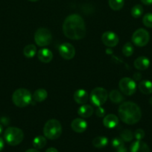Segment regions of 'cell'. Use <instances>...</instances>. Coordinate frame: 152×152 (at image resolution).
<instances>
[{
    "label": "cell",
    "mask_w": 152,
    "mask_h": 152,
    "mask_svg": "<svg viewBox=\"0 0 152 152\" xmlns=\"http://www.w3.org/2000/svg\"><path fill=\"white\" fill-rule=\"evenodd\" d=\"M63 31L66 37L72 40H79L85 37L86 33L85 22L78 14L69 15L63 24Z\"/></svg>",
    "instance_id": "obj_1"
},
{
    "label": "cell",
    "mask_w": 152,
    "mask_h": 152,
    "mask_svg": "<svg viewBox=\"0 0 152 152\" xmlns=\"http://www.w3.org/2000/svg\"><path fill=\"white\" fill-rule=\"evenodd\" d=\"M118 113L122 121L128 125L136 124L142 117L141 109L133 102H125L119 105Z\"/></svg>",
    "instance_id": "obj_2"
},
{
    "label": "cell",
    "mask_w": 152,
    "mask_h": 152,
    "mask_svg": "<svg viewBox=\"0 0 152 152\" xmlns=\"http://www.w3.org/2000/svg\"><path fill=\"white\" fill-rule=\"evenodd\" d=\"M43 134L49 140H57L62 134V126L61 123L57 120H49L45 124Z\"/></svg>",
    "instance_id": "obj_3"
},
{
    "label": "cell",
    "mask_w": 152,
    "mask_h": 152,
    "mask_svg": "<svg viewBox=\"0 0 152 152\" xmlns=\"http://www.w3.org/2000/svg\"><path fill=\"white\" fill-rule=\"evenodd\" d=\"M12 100L16 106L24 108L31 103L32 96L28 89L19 88L13 92L12 95Z\"/></svg>",
    "instance_id": "obj_4"
},
{
    "label": "cell",
    "mask_w": 152,
    "mask_h": 152,
    "mask_svg": "<svg viewBox=\"0 0 152 152\" xmlns=\"http://www.w3.org/2000/svg\"><path fill=\"white\" fill-rule=\"evenodd\" d=\"M4 137L7 144L14 146L22 142L24 138V134L19 128L9 127L4 132Z\"/></svg>",
    "instance_id": "obj_5"
},
{
    "label": "cell",
    "mask_w": 152,
    "mask_h": 152,
    "mask_svg": "<svg viewBox=\"0 0 152 152\" xmlns=\"http://www.w3.org/2000/svg\"><path fill=\"white\" fill-rule=\"evenodd\" d=\"M108 97V93L104 88L97 87L92 91L89 96V99L92 105L99 107L104 104Z\"/></svg>",
    "instance_id": "obj_6"
},
{
    "label": "cell",
    "mask_w": 152,
    "mask_h": 152,
    "mask_svg": "<svg viewBox=\"0 0 152 152\" xmlns=\"http://www.w3.org/2000/svg\"><path fill=\"white\" fill-rule=\"evenodd\" d=\"M52 40V33L47 28H39L34 34V41L36 44L40 47H45V46L49 45Z\"/></svg>",
    "instance_id": "obj_7"
},
{
    "label": "cell",
    "mask_w": 152,
    "mask_h": 152,
    "mask_svg": "<svg viewBox=\"0 0 152 152\" xmlns=\"http://www.w3.org/2000/svg\"><path fill=\"white\" fill-rule=\"evenodd\" d=\"M150 39L149 33L143 28H139L132 35V42L137 47H144Z\"/></svg>",
    "instance_id": "obj_8"
},
{
    "label": "cell",
    "mask_w": 152,
    "mask_h": 152,
    "mask_svg": "<svg viewBox=\"0 0 152 152\" xmlns=\"http://www.w3.org/2000/svg\"><path fill=\"white\" fill-rule=\"evenodd\" d=\"M119 87L121 91L127 96H131L137 91V84L135 81L129 77H124L119 81Z\"/></svg>",
    "instance_id": "obj_9"
},
{
    "label": "cell",
    "mask_w": 152,
    "mask_h": 152,
    "mask_svg": "<svg viewBox=\"0 0 152 152\" xmlns=\"http://www.w3.org/2000/svg\"><path fill=\"white\" fill-rule=\"evenodd\" d=\"M58 51L62 58L66 59V60L73 59L75 55V49L74 46L68 42L61 44L58 48Z\"/></svg>",
    "instance_id": "obj_10"
},
{
    "label": "cell",
    "mask_w": 152,
    "mask_h": 152,
    "mask_svg": "<svg viewBox=\"0 0 152 152\" xmlns=\"http://www.w3.org/2000/svg\"><path fill=\"white\" fill-rule=\"evenodd\" d=\"M101 40H102L104 45L110 48L115 47L119 43V37L115 33L112 32V31L104 32L101 37Z\"/></svg>",
    "instance_id": "obj_11"
},
{
    "label": "cell",
    "mask_w": 152,
    "mask_h": 152,
    "mask_svg": "<svg viewBox=\"0 0 152 152\" xmlns=\"http://www.w3.org/2000/svg\"><path fill=\"white\" fill-rule=\"evenodd\" d=\"M71 128L76 133H83L87 129V123L82 118H76L72 122Z\"/></svg>",
    "instance_id": "obj_12"
},
{
    "label": "cell",
    "mask_w": 152,
    "mask_h": 152,
    "mask_svg": "<svg viewBox=\"0 0 152 152\" xmlns=\"http://www.w3.org/2000/svg\"><path fill=\"white\" fill-rule=\"evenodd\" d=\"M37 57L40 62L43 63H49L52 60L53 53L49 49L42 48L37 53Z\"/></svg>",
    "instance_id": "obj_13"
},
{
    "label": "cell",
    "mask_w": 152,
    "mask_h": 152,
    "mask_svg": "<svg viewBox=\"0 0 152 152\" xmlns=\"http://www.w3.org/2000/svg\"><path fill=\"white\" fill-rule=\"evenodd\" d=\"M89 96L88 92L83 89H78L74 94V99L77 103L84 104L89 99Z\"/></svg>",
    "instance_id": "obj_14"
},
{
    "label": "cell",
    "mask_w": 152,
    "mask_h": 152,
    "mask_svg": "<svg viewBox=\"0 0 152 152\" xmlns=\"http://www.w3.org/2000/svg\"><path fill=\"white\" fill-rule=\"evenodd\" d=\"M131 152H150V148L145 142L137 140L131 144Z\"/></svg>",
    "instance_id": "obj_15"
},
{
    "label": "cell",
    "mask_w": 152,
    "mask_h": 152,
    "mask_svg": "<svg viewBox=\"0 0 152 152\" xmlns=\"http://www.w3.org/2000/svg\"><path fill=\"white\" fill-rule=\"evenodd\" d=\"M134 67L139 71H145L148 68L150 65V60L145 56H139L134 61Z\"/></svg>",
    "instance_id": "obj_16"
},
{
    "label": "cell",
    "mask_w": 152,
    "mask_h": 152,
    "mask_svg": "<svg viewBox=\"0 0 152 152\" xmlns=\"http://www.w3.org/2000/svg\"><path fill=\"white\" fill-rule=\"evenodd\" d=\"M119 123V119L115 114H108L103 120V124L107 129H113Z\"/></svg>",
    "instance_id": "obj_17"
},
{
    "label": "cell",
    "mask_w": 152,
    "mask_h": 152,
    "mask_svg": "<svg viewBox=\"0 0 152 152\" xmlns=\"http://www.w3.org/2000/svg\"><path fill=\"white\" fill-rule=\"evenodd\" d=\"M77 114L82 118H89L93 114V108L89 105H83L78 108Z\"/></svg>",
    "instance_id": "obj_18"
},
{
    "label": "cell",
    "mask_w": 152,
    "mask_h": 152,
    "mask_svg": "<svg viewBox=\"0 0 152 152\" xmlns=\"http://www.w3.org/2000/svg\"><path fill=\"white\" fill-rule=\"evenodd\" d=\"M139 89L144 94H152V82L150 80H142L139 84Z\"/></svg>",
    "instance_id": "obj_19"
},
{
    "label": "cell",
    "mask_w": 152,
    "mask_h": 152,
    "mask_svg": "<svg viewBox=\"0 0 152 152\" xmlns=\"http://www.w3.org/2000/svg\"><path fill=\"white\" fill-rule=\"evenodd\" d=\"M48 93L46 90L43 88H39L34 91V94H33V99L36 102H43L45 99L47 98Z\"/></svg>",
    "instance_id": "obj_20"
},
{
    "label": "cell",
    "mask_w": 152,
    "mask_h": 152,
    "mask_svg": "<svg viewBox=\"0 0 152 152\" xmlns=\"http://www.w3.org/2000/svg\"><path fill=\"white\" fill-rule=\"evenodd\" d=\"M107 143H108V139L103 136L96 137L92 140V145L97 148H104V147H105L107 145Z\"/></svg>",
    "instance_id": "obj_21"
},
{
    "label": "cell",
    "mask_w": 152,
    "mask_h": 152,
    "mask_svg": "<svg viewBox=\"0 0 152 152\" xmlns=\"http://www.w3.org/2000/svg\"><path fill=\"white\" fill-rule=\"evenodd\" d=\"M37 53V48L34 45H28L23 49V54L27 58H33Z\"/></svg>",
    "instance_id": "obj_22"
},
{
    "label": "cell",
    "mask_w": 152,
    "mask_h": 152,
    "mask_svg": "<svg viewBox=\"0 0 152 152\" xmlns=\"http://www.w3.org/2000/svg\"><path fill=\"white\" fill-rule=\"evenodd\" d=\"M109 98L114 103H119L124 100V96L119 91L113 90L109 94Z\"/></svg>",
    "instance_id": "obj_23"
},
{
    "label": "cell",
    "mask_w": 152,
    "mask_h": 152,
    "mask_svg": "<svg viewBox=\"0 0 152 152\" xmlns=\"http://www.w3.org/2000/svg\"><path fill=\"white\" fill-rule=\"evenodd\" d=\"M46 139L45 137L43 136H37L33 140V145L37 149H40V148H44L45 145H46Z\"/></svg>",
    "instance_id": "obj_24"
},
{
    "label": "cell",
    "mask_w": 152,
    "mask_h": 152,
    "mask_svg": "<svg viewBox=\"0 0 152 152\" xmlns=\"http://www.w3.org/2000/svg\"><path fill=\"white\" fill-rule=\"evenodd\" d=\"M109 6L112 10L117 11L123 7L125 0H109Z\"/></svg>",
    "instance_id": "obj_25"
},
{
    "label": "cell",
    "mask_w": 152,
    "mask_h": 152,
    "mask_svg": "<svg viewBox=\"0 0 152 152\" xmlns=\"http://www.w3.org/2000/svg\"><path fill=\"white\" fill-rule=\"evenodd\" d=\"M131 15L134 18H139L143 13V7L141 4H136L131 9Z\"/></svg>",
    "instance_id": "obj_26"
},
{
    "label": "cell",
    "mask_w": 152,
    "mask_h": 152,
    "mask_svg": "<svg viewBox=\"0 0 152 152\" xmlns=\"http://www.w3.org/2000/svg\"><path fill=\"white\" fill-rule=\"evenodd\" d=\"M134 48L133 45L131 42L125 43L122 48V53L125 56H131L134 53Z\"/></svg>",
    "instance_id": "obj_27"
},
{
    "label": "cell",
    "mask_w": 152,
    "mask_h": 152,
    "mask_svg": "<svg viewBox=\"0 0 152 152\" xmlns=\"http://www.w3.org/2000/svg\"><path fill=\"white\" fill-rule=\"evenodd\" d=\"M121 138L125 142H131L134 138V134L131 132V131L128 130V129H125L122 131L120 134Z\"/></svg>",
    "instance_id": "obj_28"
},
{
    "label": "cell",
    "mask_w": 152,
    "mask_h": 152,
    "mask_svg": "<svg viewBox=\"0 0 152 152\" xmlns=\"http://www.w3.org/2000/svg\"><path fill=\"white\" fill-rule=\"evenodd\" d=\"M142 22L147 28H152V13H146L142 18Z\"/></svg>",
    "instance_id": "obj_29"
},
{
    "label": "cell",
    "mask_w": 152,
    "mask_h": 152,
    "mask_svg": "<svg viewBox=\"0 0 152 152\" xmlns=\"http://www.w3.org/2000/svg\"><path fill=\"white\" fill-rule=\"evenodd\" d=\"M111 143L112 145H113L115 148H119L124 145V140L122 138L115 137L114 139H113Z\"/></svg>",
    "instance_id": "obj_30"
},
{
    "label": "cell",
    "mask_w": 152,
    "mask_h": 152,
    "mask_svg": "<svg viewBox=\"0 0 152 152\" xmlns=\"http://www.w3.org/2000/svg\"><path fill=\"white\" fill-rule=\"evenodd\" d=\"M145 132L141 129H137V130H136V132H134V137H135V138L137 140H142L145 137Z\"/></svg>",
    "instance_id": "obj_31"
},
{
    "label": "cell",
    "mask_w": 152,
    "mask_h": 152,
    "mask_svg": "<svg viewBox=\"0 0 152 152\" xmlns=\"http://www.w3.org/2000/svg\"><path fill=\"white\" fill-rule=\"evenodd\" d=\"M95 114H96L97 117H103L105 115V110L104 108H103L102 107L99 106L98 108V109L95 111Z\"/></svg>",
    "instance_id": "obj_32"
},
{
    "label": "cell",
    "mask_w": 152,
    "mask_h": 152,
    "mask_svg": "<svg viewBox=\"0 0 152 152\" xmlns=\"http://www.w3.org/2000/svg\"><path fill=\"white\" fill-rule=\"evenodd\" d=\"M116 152H128V149H127L125 145H123L120 148H116Z\"/></svg>",
    "instance_id": "obj_33"
},
{
    "label": "cell",
    "mask_w": 152,
    "mask_h": 152,
    "mask_svg": "<svg viewBox=\"0 0 152 152\" xmlns=\"http://www.w3.org/2000/svg\"><path fill=\"white\" fill-rule=\"evenodd\" d=\"M134 80H136L137 81H139V80H141L142 75L139 74V73H136V74H134Z\"/></svg>",
    "instance_id": "obj_34"
},
{
    "label": "cell",
    "mask_w": 152,
    "mask_h": 152,
    "mask_svg": "<svg viewBox=\"0 0 152 152\" xmlns=\"http://www.w3.org/2000/svg\"><path fill=\"white\" fill-rule=\"evenodd\" d=\"M142 3L145 5H151L152 4V0H141Z\"/></svg>",
    "instance_id": "obj_35"
},
{
    "label": "cell",
    "mask_w": 152,
    "mask_h": 152,
    "mask_svg": "<svg viewBox=\"0 0 152 152\" xmlns=\"http://www.w3.org/2000/svg\"><path fill=\"white\" fill-rule=\"evenodd\" d=\"M4 140H3L2 138L0 137V151L3 149V148H4Z\"/></svg>",
    "instance_id": "obj_36"
},
{
    "label": "cell",
    "mask_w": 152,
    "mask_h": 152,
    "mask_svg": "<svg viewBox=\"0 0 152 152\" xmlns=\"http://www.w3.org/2000/svg\"><path fill=\"white\" fill-rule=\"evenodd\" d=\"M46 152H58V151L55 148H49L46 150Z\"/></svg>",
    "instance_id": "obj_37"
},
{
    "label": "cell",
    "mask_w": 152,
    "mask_h": 152,
    "mask_svg": "<svg viewBox=\"0 0 152 152\" xmlns=\"http://www.w3.org/2000/svg\"><path fill=\"white\" fill-rule=\"evenodd\" d=\"M25 152H40V151H37V150H36V149H34V148H31V149L27 150Z\"/></svg>",
    "instance_id": "obj_38"
},
{
    "label": "cell",
    "mask_w": 152,
    "mask_h": 152,
    "mask_svg": "<svg viewBox=\"0 0 152 152\" xmlns=\"http://www.w3.org/2000/svg\"><path fill=\"white\" fill-rule=\"evenodd\" d=\"M2 130H3L2 126H1V125L0 124V134H1V132H2Z\"/></svg>",
    "instance_id": "obj_39"
},
{
    "label": "cell",
    "mask_w": 152,
    "mask_h": 152,
    "mask_svg": "<svg viewBox=\"0 0 152 152\" xmlns=\"http://www.w3.org/2000/svg\"><path fill=\"white\" fill-rule=\"evenodd\" d=\"M149 103L152 105V97H151L150 99H149Z\"/></svg>",
    "instance_id": "obj_40"
},
{
    "label": "cell",
    "mask_w": 152,
    "mask_h": 152,
    "mask_svg": "<svg viewBox=\"0 0 152 152\" xmlns=\"http://www.w3.org/2000/svg\"><path fill=\"white\" fill-rule=\"evenodd\" d=\"M29 1H38V0H29Z\"/></svg>",
    "instance_id": "obj_41"
}]
</instances>
